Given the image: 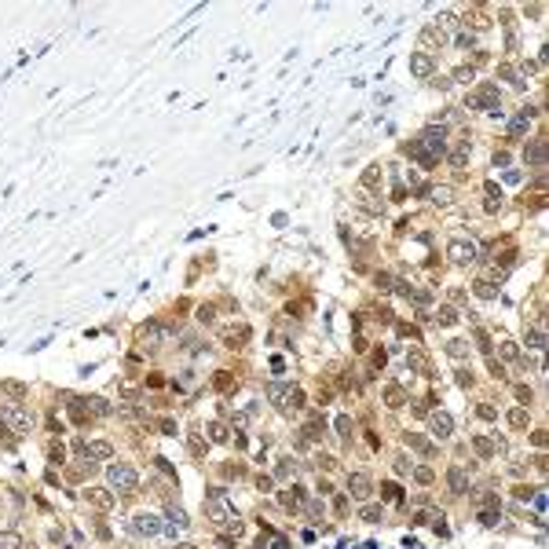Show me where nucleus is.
<instances>
[{"mask_svg": "<svg viewBox=\"0 0 549 549\" xmlns=\"http://www.w3.org/2000/svg\"><path fill=\"white\" fill-rule=\"evenodd\" d=\"M417 143L425 147L436 161H439V158L447 154V129H443V124H429V129L421 132V139H417Z\"/></svg>", "mask_w": 549, "mask_h": 549, "instance_id": "f257e3e1", "label": "nucleus"}, {"mask_svg": "<svg viewBox=\"0 0 549 549\" xmlns=\"http://www.w3.org/2000/svg\"><path fill=\"white\" fill-rule=\"evenodd\" d=\"M106 476H110V487L121 491V494H132V491L139 487V476H136V469H132V465H114Z\"/></svg>", "mask_w": 549, "mask_h": 549, "instance_id": "f03ea898", "label": "nucleus"}, {"mask_svg": "<svg viewBox=\"0 0 549 549\" xmlns=\"http://www.w3.org/2000/svg\"><path fill=\"white\" fill-rule=\"evenodd\" d=\"M268 396H271V399H282L278 406H282L286 414H293V410H301V406H304V392H301V388H282V385H271V388H268Z\"/></svg>", "mask_w": 549, "mask_h": 549, "instance_id": "7ed1b4c3", "label": "nucleus"}, {"mask_svg": "<svg viewBox=\"0 0 549 549\" xmlns=\"http://www.w3.org/2000/svg\"><path fill=\"white\" fill-rule=\"evenodd\" d=\"M469 103H473L476 110H491V114H498L501 96H498V88H494V85H480L473 96H469Z\"/></svg>", "mask_w": 549, "mask_h": 549, "instance_id": "20e7f679", "label": "nucleus"}, {"mask_svg": "<svg viewBox=\"0 0 549 549\" xmlns=\"http://www.w3.org/2000/svg\"><path fill=\"white\" fill-rule=\"evenodd\" d=\"M161 341H165V326L161 322H143L136 329V344L139 348H158Z\"/></svg>", "mask_w": 549, "mask_h": 549, "instance_id": "39448f33", "label": "nucleus"}, {"mask_svg": "<svg viewBox=\"0 0 549 549\" xmlns=\"http://www.w3.org/2000/svg\"><path fill=\"white\" fill-rule=\"evenodd\" d=\"M0 417H4L8 425H11V432H19V436L33 429V414H29L26 406H11V410H0Z\"/></svg>", "mask_w": 549, "mask_h": 549, "instance_id": "423d86ee", "label": "nucleus"}, {"mask_svg": "<svg viewBox=\"0 0 549 549\" xmlns=\"http://www.w3.org/2000/svg\"><path fill=\"white\" fill-rule=\"evenodd\" d=\"M447 257H450L454 264H473V260H476V245L465 242V238H450V242H447Z\"/></svg>", "mask_w": 549, "mask_h": 549, "instance_id": "0eeeda50", "label": "nucleus"}, {"mask_svg": "<svg viewBox=\"0 0 549 549\" xmlns=\"http://www.w3.org/2000/svg\"><path fill=\"white\" fill-rule=\"evenodd\" d=\"M524 161L531 165V168H545V136H538V139H531V143L524 147Z\"/></svg>", "mask_w": 549, "mask_h": 549, "instance_id": "6e6552de", "label": "nucleus"}, {"mask_svg": "<svg viewBox=\"0 0 549 549\" xmlns=\"http://www.w3.org/2000/svg\"><path fill=\"white\" fill-rule=\"evenodd\" d=\"M429 429H432V436H439V439H447V436L454 432V421H450V414H443V410H436V414H429Z\"/></svg>", "mask_w": 549, "mask_h": 549, "instance_id": "1a4fd4ad", "label": "nucleus"}, {"mask_svg": "<svg viewBox=\"0 0 549 549\" xmlns=\"http://www.w3.org/2000/svg\"><path fill=\"white\" fill-rule=\"evenodd\" d=\"M370 491H373V483H370L366 473H352L348 476V494L352 498H370Z\"/></svg>", "mask_w": 549, "mask_h": 549, "instance_id": "9d476101", "label": "nucleus"}, {"mask_svg": "<svg viewBox=\"0 0 549 549\" xmlns=\"http://www.w3.org/2000/svg\"><path fill=\"white\" fill-rule=\"evenodd\" d=\"M447 487H450L454 494H465V491H469V473H465L461 465H450V469H447Z\"/></svg>", "mask_w": 549, "mask_h": 549, "instance_id": "9b49d317", "label": "nucleus"}, {"mask_svg": "<svg viewBox=\"0 0 549 549\" xmlns=\"http://www.w3.org/2000/svg\"><path fill=\"white\" fill-rule=\"evenodd\" d=\"M205 513H209V520H216V524H227V520H234V513H231V505H227L224 498H209Z\"/></svg>", "mask_w": 549, "mask_h": 549, "instance_id": "f8f14e48", "label": "nucleus"}, {"mask_svg": "<svg viewBox=\"0 0 549 549\" xmlns=\"http://www.w3.org/2000/svg\"><path fill=\"white\" fill-rule=\"evenodd\" d=\"M410 73L414 77H429L432 73V55L429 52H414L410 55Z\"/></svg>", "mask_w": 549, "mask_h": 549, "instance_id": "ddd939ff", "label": "nucleus"}, {"mask_svg": "<svg viewBox=\"0 0 549 549\" xmlns=\"http://www.w3.org/2000/svg\"><path fill=\"white\" fill-rule=\"evenodd\" d=\"M403 154H410V158H414V161H421V165H425V168H432V165H436V158H432V154H429L425 147L417 143V139H410V143L403 147Z\"/></svg>", "mask_w": 549, "mask_h": 549, "instance_id": "4468645a", "label": "nucleus"}, {"mask_svg": "<svg viewBox=\"0 0 549 549\" xmlns=\"http://www.w3.org/2000/svg\"><path fill=\"white\" fill-rule=\"evenodd\" d=\"M132 527L139 531V535H158V531H161V520H158V516H150V513H139Z\"/></svg>", "mask_w": 549, "mask_h": 549, "instance_id": "2eb2a0df", "label": "nucleus"}, {"mask_svg": "<svg viewBox=\"0 0 549 549\" xmlns=\"http://www.w3.org/2000/svg\"><path fill=\"white\" fill-rule=\"evenodd\" d=\"M421 44H425V48H443L447 44V33L439 26H425L421 29Z\"/></svg>", "mask_w": 549, "mask_h": 549, "instance_id": "dca6fc26", "label": "nucleus"}, {"mask_svg": "<svg viewBox=\"0 0 549 549\" xmlns=\"http://www.w3.org/2000/svg\"><path fill=\"white\" fill-rule=\"evenodd\" d=\"M85 498H88L96 509H110V505H114V494H110L106 487H92V491H85Z\"/></svg>", "mask_w": 549, "mask_h": 549, "instance_id": "f3484780", "label": "nucleus"}, {"mask_svg": "<svg viewBox=\"0 0 549 549\" xmlns=\"http://www.w3.org/2000/svg\"><path fill=\"white\" fill-rule=\"evenodd\" d=\"M483 194H487L483 209H487V213H498V209H501V187H498V183H483Z\"/></svg>", "mask_w": 549, "mask_h": 549, "instance_id": "a211bd4d", "label": "nucleus"}, {"mask_svg": "<svg viewBox=\"0 0 549 549\" xmlns=\"http://www.w3.org/2000/svg\"><path fill=\"white\" fill-rule=\"evenodd\" d=\"M469 154H473V143H469V139H458V147H454V154H450V165L461 168L469 161Z\"/></svg>", "mask_w": 549, "mask_h": 549, "instance_id": "6ab92c4d", "label": "nucleus"}, {"mask_svg": "<svg viewBox=\"0 0 549 549\" xmlns=\"http://www.w3.org/2000/svg\"><path fill=\"white\" fill-rule=\"evenodd\" d=\"M245 341H249V326H238V329H227V333H224V344H227V348H242Z\"/></svg>", "mask_w": 549, "mask_h": 549, "instance_id": "aec40b11", "label": "nucleus"}, {"mask_svg": "<svg viewBox=\"0 0 549 549\" xmlns=\"http://www.w3.org/2000/svg\"><path fill=\"white\" fill-rule=\"evenodd\" d=\"M406 363H410V370L425 373V377L432 373V363H429V355H425V352H410V355H406Z\"/></svg>", "mask_w": 549, "mask_h": 549, "instance_id": "412c9836", "label": "nucleus"}, {"mask_svg": "<svg viewBox=\"0 0 549 549\" xmlns=\"http://www.w3.org/2000/svg\"><path fill=\"white\" fill-rule=\"evenodd\" d=\"M385 403L392 406V410H399V406L406 403V392H403L399 385H385Z\"/></svg>", "mask_w": 549, "mask_h": 549, "instance_id": "4be33fe9", "label": "nucleus"}, {"mask_svg": "<svg viewBox=\"0 0 549 549\" xmlns=\"http://www.w3.org/2000/svg\"><path fill=\"white\" fill-rule=\"evenodd\" d=\"M88 458H114V447L106 439H96V443H88Z\"/></svg>", "mask_w": 549, "mask_h": 549, "instance_id": "5701e85b", "label": "nucleus"}, {"mask_svg": "<svg viewBox=\"0 0 549 549\" xmlns=\"http://www.w3.org/2000/svg\"><path fill=\"white\" fill-rule=\"evenodd\" d=\"M22 535L19 531H0V549H22Z\"/></svg>", "mask_w": 549, "mask_h": 549, "instance_id": "b1692460", "label": "nucleus"}, {"mask_svg": "<svg viewBox=\"0 0 549 549\" xmlns=\"http://www.w3.org/2000/svg\"><path fill=\"white\" fill-rule=\"evenodd\" d=\"M436 322H439V326H454V322H458V311H454L450 304H439V311H436Z\"/></svg>", "mask_w": 549, "mask_h": 549, "instance_id": "393cba45", "label": "nucleus"}, {"mask_svg": "<svg viewBox=\"0 0 549 549\" xmlns=\"http://www.w3.org/2000/svg\"><path fill=\"white\" fill-rule=\"evenodd\" d=\"M359 183H363L366 191H370V187H377L381 183V165H366V172H363V180H359Z\"/></svg>", "mask_w": 549, "mask_h": 549, "instance_id": "a878e982", "label": "nucleus"}, {"mask_svg": "<svg viewBox=\"0 0 549 549\" xmlns=\"http://www.w3.org/2000/svg\"><path fill=\"white\" fill-rule=\"evenodd\" d=\"M473 447H476L480 458H494V443H491L487 436H476V439H473Z\"/></svg>", "mask_w": 549, "mask_h": 549, "instance_id": "bb28decb", "label": "nucleus"}, {"mask_svg": "<svg viewBox=\"0 0 549 549\" xmlns=\"http://www.w3.org/2000/svg\"><path fill=\"white\" fill-rule=\"evenodd\" d=\"M527 348H535V352L545 348V329H542V326H535V329L527 333Z\"/></svg>", "mask_w": 549, "mask_h": 549, "instance_id": "cd10ccee", "label": "nucleus"}, {"mask_svg": "<svg viewBox=\"0 0 549 549\" xmlns=\"http://www.w3.org/2000/svg\"><path fill=\"white\" fill-rule=\"evenodd\" d=\"M509 425H513V429H527V425H531V414L524 410V406H516V410L509 414Z\"/></svg>", "mask_w": 549, "mask_h": 549, "instance_id": "c85d7f7f", "label": "nucleus"}, {"mask_svg": "<svg viewBox=\"0 0 549 549\" xmlns=\"http://www.w3.org/2000/svg\"><path fill=\"white\" fill-rule=\"evenodd\" d=\"M447 355H450V359H465V355H469V341H450V344H447Z\"/></svg>", "mask_w": 549, "mask_h": 549, "instance_id": "c756f323", "label": "nucleus"}, {"mask_svg": "<svg viewBox=\"0 0 549 549\" xmlns=\"http://www.w3.org/2000/svg\"><path fill=\"white\" fill-rule=\"evenodd\" d=\"M205 432H209V439H213V443H224V439H227V429L220 425V421H209V425H205Z\"/></svg>", "mask_w": 549, "mask_h": 549, "instance_id": "7c9ffc66", "label": "nucleus"}, {"mask_svg": "<svg viewBox=\"0 0 549 549\" xmlns=\"http://www.w3.org/2000/svg\"><path fill=\"white\" fill-rule=\"evenodd\" d=\"M48 461L52 465H62V461H66V447H62V443H48Z\"/></svg>", "mask_w": 549, "mask_h": 549, "instance_id": "2f4dec72", "label": "nucleus"}, {"mask_svg": "<svg viewBox=\"0 0 549 549\" xmlns=\"http://www.w3.org/2000/svg\"><path fill=\"white\" fill-rule=\"evenodd\" d=\"M432 201H436V205H450V201H454V191H450V187H436V191H432Z\"/></svg>", "mask_w": 549, "mask_h": 549, "instance_id": "473e14b6", "label": "nucleus"}, {"mask_svg": "<svg viewBox=\"0 0 549 549\" xmlns=\"http://www.w3.org/2000/svg\"><path fill=\"white\" fill-rule=\"evenodd\" d=\"M527 124H531V117H527V114H516V117H513V124H509V132H513V136H524V132H527Z\"/></svg>", "mask_w": 549, "mask_h": 549, "instance_id": "72a5a7b5", "label": "nucleus"}, {"mask_svg": "<svg viewBox=\"0 0 549 549\" xmlns=\"http://www.w3.org/2000/svg\"><path fill=\"white\" fill-rule=\"evenodd\" d=\"M381 498H385V501H399V498H403L399 483H381Z\"/></svg>", "mask_w": 549, "mask_h": 549, "instance_id": "f704fd0d", "label": "nucleus"}, {"mask_svg": "<svg viewBox=\"0 0 549 549\" xmlns=\"http://www.w3.org/2000/svg\"><path fill=\"white\" fill-rule=\"evenodd\" d=\"M282 505H286V509H297V505H301V491H297V487L282 491Z\"/></svg>", "mask_w": 549, "mask_h": 549, "instance_id": "c9c22d12", "label": "nucleus"}, {"mask_svg": "<svg viewBox=\"0 0 549 549\" xmlns=\"http://www.w3.org/2000/svg\"><path fill=\"white\" fill-rule=\"evenodd\" d=\"M337 432H341L344 439H352V432H355V425H352V417H348V414H341V417H337Z\"/></svg>", "mask_w": 549, "mask_h": 549, "instance_id": "e433bc0d", "label": "nucleus"}, {"mask_svg": "<svg viewBox=\"0 0 549 549\" xmlns=\"http://www.w3.org/2000/svg\"><path fill=\"white\" fill-rule=\"evenodd\" d=\"M414 480H417V483H425V487H429V483L436 480V473H432L429 465H421V469H414Z\"/></svg>", "mask_w": 549, "mask_h": 549, "instance_id": "4c0bfd02", "label": "nucleus"}, {"mask_svg": "<svg viewBox=\"0 0 549 549\" xmlns=\"http://www.w3.org/2000/svg\"><path fill=\"white\" fill-rule=\"evenodd\" d=\"M213 385H216L220 392H227V388L234 385V377H231V373H227V370H220V373H216V377H213Z\"/></svg>", "mask_w": 549, "mask_h": 549, "instance_id": "58836bf2", "label": "nucleus"}, {"mask_svg": "<svg viewBox=\"0 0 549 549\" xmlns=\"http://www.w3.org/2000/svg\"><path fill=\"white\" fill-rule=\"evenodd\" d=\"M88 403H92V414H99V417H103V414H110V403H106L103 396H92Z\"/></svg>", "mask_w": 549, "mask_h": 549, "instance_id": "ea45409f", "label": "nucleus"}, {"mask_svg": "<svg viewBox=\"0 0 549 549\" xmlns=\"http://www.w3.org/2000/svg\"><path fill=\"white\" fill-rule=\"evenodd\" d=\"M476 293L483 297V301H494V297H498V289L491 286V282H476Z\"/></svg>", "mask_w": 549, "mask_h": 549, "instance_id": "a19ab883", "label": "nucleus"}, {"mask_svg": "<svg viewBox=\"0 0 549 549\" xmlns=\"http://www.w3.org/2000/svg\"><path fill=\"white\" fill-rule=\"evenodd\" d=\"M304 432H308L311 439H319V436H322V417H311L308 425H304Z\"/></svg>", "mask_w": 549, "mask_h": 549, "instance_id": "79ce46f5", "label": "nucleus"}, {"mask_svg": "<svg viewBox=\"0 0 549 549\" xmlns=\"http://www.w3.org/2000/svg\"><path fill=\"white\" fill-rule=\"evenodd\" d=\"M498 352H501V359H516V355H520V348H516L513 341H501V348H498Z\"/></svg>", "mask_w": 549, "mask_h": 549, "instance_id": "37998d69", "label": "nucleus"}, {"mask_svg": "<svg viewBox=\"0 0 549 549\" xmlns=\"http://www.w3.org/2000/svg\"><path fill=\"white\" fill-rule=\"evenodd\" d=\"M476 414H480L483 421H494V417H498V410H494L491 403H480V406H476Z\"/></svg>", "mask_w": 549, "mask_h": 549, "instance_id": "c03bdc74", "label": "nucleus"}, {"mask_svg": "<svg viewBox=\"0 0 549 549\" xmlns=\"http://www.w3.org/2000/svg\"><path fill=\"white\" fill-rule=\"evenodd\" d=\"M454 81L469 85V81H473V66H458V70H454Z\"/></svg>", "mask_w": 549, "mask_h": 549, "instance_id": "a18cd8bd", "label": "nucleus"}, {"mask_svg": "<svg viewBox=\"0 0 549 549\" xmlns=\"http://www.w3.org/2000/svg\"><path fill=\"white\" fill-rule=\"evenodd\" d=\"M473 40H476L473 29H461V33H458V48H473Z\"/></svg>", "mask_w": 549, "mask_h": 549, "instance_id": "49530a36", "label": "nucleus"}, {"mask_svg": "<svg viewBox=\"0 0 549 549\" xmlns=\"http://www.w3.org/2000/svg\"><path fill=\"white\" fill-rule=\"evenodd\" d=\"M213 315H216L213 304H201V308H198V319H201V322H213Z\"/></svg>", "mask_w": 549, "mask_h": 549, "instance_id": "de8ad7c7", "label": "nucleus"}, {"mask_svg": "<svg viewBox=\"0 0 549 549\" xmlns=\"http://www.w3.org/2000/svg\"><path fill=\"white\" fill-rule=\"evenodd\" d=\"M476 501H480L483 509H498V494H480Z\"/></svg>", "mask_w": 549, "mask_h": 549, "instance_id": "09e8293b", "label": "nucleus"}, {"mask_svg": "<svg viewBox=\"0 0 549 549\" xmlns=\"http://www.w3.org/2000/svg\"><path fill=\"white\" fill-rule=\"evenodd\" d=\"M480 524H487V527L498 524V509H483V513H480Z\"/></svg>", "mask_w": 549, "mask_h": 549, "instance_id": "8fccbe9b", "label": "nucleus"}, {"mask_svg": "<svg viewBox=\"0 0 549 549\" xmlns=\"http://www.w3.org/2000/svg\"><path fill=\"white\" fill-rule=\"evenodd\" d=\"M4 388H8V392H11V396H15V399H22V396H26V388H22V385H19V381H8V385H4Z\"/></svg>", "mask_w": 549, "mask_h": 549, "instance_id": "3c124183", "label": "nucleus"}, {"mask_svg": "<svg viewBox=\"0 0 549 549\" xmlns=\"http://www.w3.org/2000/svg\"><path fill=\"white\" fill-rule=\"evenodd\" d=\"M363 520H370V524L381 520V509H377V505H366V509H363Z\"/></svg>", "mask_w": 549, "mask_h": 549, "instance_id": "603ef678", "label": "nucleus"}, {"mask_svg": "<svg viewBox=\"0 0 549 549\" xmlns=\"http://www.w3.org/2000/svg\"><path fill=\"white\" fill-rule=\"evenodd\" d=\"M527 209H542L545 205V194H531V201H524Z\"/></svg>", "mask_w": 549, "mask_h": 549, "instance_id": "864d4df0", "label": "nucleus"}, {"mask_svg": "<svg viewBox=\"0 0 549 549\" xmlns=\"http://www.w3.org/2000/svg\"><path fill=\"white\" fill-rule=\"evenodd\" d=\"M406 443H410V447H417V450H429V443H425L421 436H406Z\"/></svg>", "mask_w": 549, "mask_h": 549, "instance_id": "5fc2aeb1", "label": "nucleus"}, {"mask_svg": "<svg viewBox=\"0 0 549 549\" xmlns=\"http://www.w3.org/2000/svg\"><path fill=\"white\" fill-rule=\"evenodd\" d=\"M458 385L469 388V385H473V373H469V370H458Z\"/></svg>", "mask_w": 549, "mask_h": 549, "instance_id": "6e6d98bb", "label": "nucleus"}, {"mask_svg": "<svg viewBox=\"0 0 549 549\" xmlns=\"http://www.w3.org/2000/svg\"><path fill=\"white\" fill-rule=\"evenodd\" d=\"M516 399H520V403H531V388L520 385V388H516Z\"/></svg>", "mask_w": 549, "mask_h": 549, "instance_id": "4d7b16f0", "label": "nucleus"}, {"mask_svg": "<svg viewBox=\"0 0 549 549\" xmlns=\"http://www.w3.org/2000/svg\"><path fill=\"white\" fill-rule=\"evenodd\" d=\"M289 473H297V465H289V458L278 465V476H289Z\"/></svg>", "mask_w": 549, "mask_h": 549, "instance_id": "13d9d810", "label": "nucleus"}, {"mask_svg": "<svg viewBox=\"0 0 549 549\" xmlns=\"http://www.w3.org/2000/svg\"><path fill=\"white\" fill-rule=\"evenodd\" d=\"M161 432H165V436H176V421L165 417V421H161Z\"/></svg>", "mask_w": 549, "mask_h": 549, "instance_id": "bf43d9fd", "label": "nucleus"}, {"mask_svg": "<svg viewBox=\"0 0 549 549\" xmlns=\"http://www.w3.org/2000/svg\"><path fill=\"white\" fill-rule=\"evenodd\" d=\"M531 443H535V447H545V429H538L535 436H531Z\"/></svg>", "mask_w": 549, "mask_h": 549, "instance_id": "052dcab7", "label": "nucleus"}, {"mask_svg": "<svg viewBox=\"0 0 549 549\" xmlns=\"http://www.w3.org/2000/svg\"><path fill=\"white\" fill-rule=\"evenodd\" d=\"M396 473H399V476H406V473H410V465H406V458H396Z\"/></svg>", "mask_w": 549, "mask_h": 549, "instance_id": "680f3d73", "label": "nucleus"}, {"mask_svg": "<svg viewBox=\"0 0 549 549\" xmlns=\"http://www.w3.org/2000/svg\"><path fill=\"white\" fill-rule=\"evenodd\" d=\"M498 73L505 77V81H516V70H513V66H498Z\"/></svg>", "mask_w": 549, "mask_h": 549, "instance_id": "e2e57ef3", "label": "nucleus"}, {"mask_svg": "<svg viewBox=\"0 0 549 549\" xmlns=\"http://www.w3.org/2000/svg\"><path fill=\"white\" fill-rule=\"evenodd\" d=\"M377 286L381 289H392V275H377Z\"/></svg>", "mask_w": 549, "mask_h": 549, "instance_id": "0e129e2a", "label": "nucleus"}, {"mask_svg": "<svg viewBox=\"0 0 549 549\" xmlns=\"http://www.w3.org/2000/svg\"><path fill=\"white\" fill-rule=\"evenodd\" d=\"M176 549H194V545H176Z\"/></svg>", "mask_w": 549, "mask_h": 549, "instance_id": "69168bd1", "label": "nucleus"}]
</instances>
